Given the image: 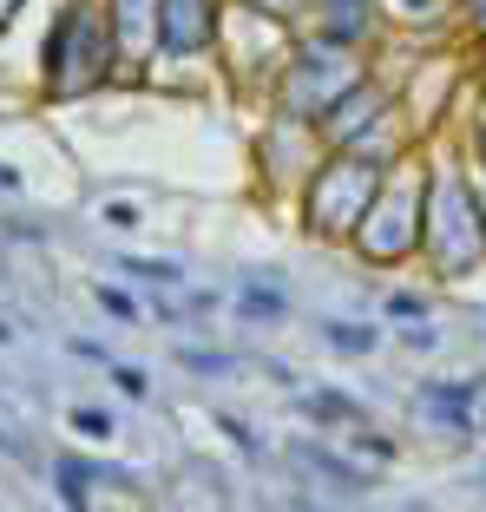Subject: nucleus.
Wrapping results in <instances>:
<instances>
[{"mask_svg":"<svg viewBox=\"0 0 486 512\" xmlns=\"http://www.w3.org/2000/svg\"><path fill=\"white\" fill-rule=\"evenodd\" d=\"M421 237H427V165L395 158L381 191H375V204H368V217L355 224L349 250L368 256V263H408L421 250Z\"/></svg>","mask_w":486,"mask_h":512,"instance_id":"f257e3e1","label":"nucleus"},{"mask_svg":"<svg viewBox=\"0 0 486 512\" xmlns=\"http://www.w3.org/2000/svg\"><path fill=\"white\" fill-rule=\"evenodd\" d=\"M421 250L441 276H467V270L486 263L480 197H473V178L460 165L427 171V237H421Z\"/></svg>","mask_w":486,"mask_h":512,"instance_id":"f03ea898","label":"nucleus"},{"mask_svg":"<svg viewBox=\"0 0 486 512\" xmlns=\"http://www.w3.org/2000/svg\"><path fill=\"white\" fill-rule=\"evenodd\" d=\"M381 178H388V165H381V158H362V151L322 158L303 178V230H316V237H329V243H349L355 224L368 217V204H375Z\"/></svg>","mask_w":486,"mask_h":512,"instance_id":"7ed1b4c3","label":"nucleus"},{"mask_svg":"<svg viewBox=\"0 0 486 512\" xmlns=\"http://www.w3.org/2000/svg\"><path fill=\"white\" fill-rule=\"evenodd\" d=\"M362 73V60H355V46L329 40V33H316L309 46H296L283 60V86H276V112L283 119H303V125H322V112L342 99V92L355 86Z\"/></svg>","mask_w":486,"mask_h":512,"instance_id":"20e7f679","label":"nucleus"},{"mask_svg":"<svg viewBox=\"0 0 486 512\" xmlns=\"http://www.w3.org/2000/svg\"><path fill=\"white\" fill-rule=\"evenodd\" d=\"M112 60H119V40H112L106 14L92 20V7H86V0H73V7H60V20H53V33H46V46H40L46 86L73 99V92L99 86V79L112 73Z\"/></svg>","mask_w":486,"mask_h":512,"instance_id":"39448f33","label":"nucleus"},{"mask_svg":"<svg viewBox=\"0 0 486 512\" xmlns=\"http://www.w3.org/2000/svg\"><path fill=\"white\" fill-rule=\"evenodd\" d=\"M395 112V99H388V86H375V79H355L342 99H335L329 112H322L316 138H329L335 151H355L368 132H381V119Z\"/></svg>","mask_w":486,"mask_h":512,"instance_id":"423d86ee","label":"nucleus"},{"mask_svg":"<svg viewBox=\"0 0 486 512\" xmlns=\"http://www.w3.org/2000/svg\"><path fill=\"white\" fill-rule=\"evenodd\" d=\"M217 40V0H158V53L165 60H198Z\"/></svg>","mask_w":486,"mask_h":512,"instance_id":"0eeeda50","label":"nucleus"},{"mask_svg":"<svg viewBox=\"0 0 486 512\" xmlns=\"http://www.w3.org/2000/svg\"><path fill=\"white\" fill-rule=\"evenodd\" d=\"M414 401L427 407V421L441 427V434H473V401H480V381H421Z\"/></svg>","mask_w":486,"mask_h":512,"instance_id":"6e6552de","label":"nucleus"},{"mask_svg":"<svg viewBox=\"0 0 486 512\" xmlns=\"http://www.w3.org/2000/svg\"><path fill=\"white\" fill-rule=\"evenodd\" d=\"M106 27L119 40V60H145L158 46V0H106Z\"/></svg>","mask_w":486,"mask_h":512,"instance_id":"1a4fd4ad","label":"nucleus"},{"mask_svg":"<svg viewBox=\"0 0 486 512\" xmlns=\"http://www.w3.org/2000/svg\"><path fill=\"white\" fill-rule=\"evenodd\" d=\"M237 316L257 322V329H276V322L289 316V296H283V289H270V283H243L237 289Z\"/></svg>","mask_w":486,"mask_h":512,"instance_id":"9d476101","label":"nucleus"},{"mask_svg":"<svg viewBox=\"0 0 486 512\" xmlns=\"http://www.w3.org/2000/svg\"><path fill=\"white\" fill-rule=\"evenodd\" d=\"M296 460H303V467H316V473H329V480H335V486H349V493H355V486H368V473L349 467V460H335L329 447H296Z\"/></svg>","mask_w":486,"mask_h":512,"instance_id":"9b49d317","label":"nucleus"},{"mask_svg":"<svg viewBox=\"0 0 486 512\" xmlns=\"http://www.w3.org/2000/svg\"><path fill=\"white\" fill-rule=\"evenodd\" d=\"M119 270L132 276V283H158V289H178L184 283V270L171 263V256H125Z\"/></svg>","mask_w":486,"mask_h":512,"instance_id":"f8f14e48","label":"nucleus"},{"mask_svg":"<svg viewBox=\"0 0 486 512\" xmlns=\"http://www.w3.org/2000/svg\"><path fill=\"white\" fill-rule=\"evenodd\" d=\"M322 342H329L335 355H368V348L381 342V329H368V322L362 329H355V322H322Z\"/></svg>","mask_w":486,"mask_h":512,"instance_id":"ddd939ff","label":"nucleus"},{"mask_svg":"<svg viewBox=\"0 0 486 512\" xmlns=\"http://www.w3.org/2000/svg\"><path fill=\"white\" fill-rule=\"evenodd\" d=\"M296 407H303L309 421H362V407H355V401H342V394H329V388L296 394Z\"/></svg>","mask_w":486,"mask_h":512,"instance_id":"4468645a","label":"nucleus"},{"mask_svg":"<svg viewBox=\"0 0 486 512\" xmlns=\"http://www.w3.org/2000/svg\"><path fill=\"white\" fill-rule=\"evenodd\" d=\"M66 421H73V434H79V440H99V447H106V440L119 434V421H112L106 407H73Z\"/></svg>","mask_w":486,"mask_h":512,"instance_id":"2eb2a0df","label":"nucleus"},{"mask_svg":"<svg viewBox=\"0 0 486 512\" xmlns=\"http://www.w3.org/2000/svg\"><path fill=\"white\" fill-rule=\"evenodd\" d=\"M381 7H388L395 20H408V27H427V20H441L454 0H381Z\"/></svg>","mask_w":486,"mask_h":512,"instance_id":"dca6fc26","label":"nucleus"},{"mask_svg":"<svg viewBox=\"0 0 486 512\" xmlns=\"http://www.w3.org/2000/svg\"><path fill=\"white\" fill-rule=\"evenodd\" d=\"M92 296H99V309H106V316H119V322H132V316H138V302L125 296L119 283H92Z\"/></svg>","mask_w":486,"mask_h":512,"instance_id":"f3484780","label":"nucleus"},{"mask_svg":"<svg viewBox=\"0 0 486 512\" xmlns=\"http://www.w3.org/2000/svg\"><path fill=\"white\" fill-rule=\"evenodd\" d=\"M178 362L198 375H230V355H217V348H178Z\"/></svg>","mask_w":486,"mask_h":512,"instance_id":"a211bd4d","label":"nucleus"},{"mask_svg":"<svg viewBox=\"0 0 486 512\" xmlns=\"http://www.w3.org/2000/svg\"><path fill=\"white\" fill-rule=\"evenodd\" d=\"M388 316H395V322H427V296H414V289H395V296H388Z\"/></svg>","mask_w":486,"mask_h":512,"instance_id":"6ab92c4d","label":"nucleus"},{"mask_svg":"<svg viewBox=\"0 0 486 512\" xmlns=\"http://www.w3.org/2000/svg\"><path fill=\"white\" fill-rule=\"evenodd\" d=\"M112 381H119V394H132V401H145V394H152L145 368H132V362H112Z\"/></svg>","mask_w":486,"mask_h":512,"instance_id":"aec40b11","label":"nucleus"},{"mask_svg":"<svg viewBox=\"0 0 486 512\" xmlns=\"http://www.w3.org/2000/svg\"><path fill=\"white\" fill-rule=\"evenodd\" d=\"M303 7H316V0H250V14H270V20H296Z\"/></svg>","mask_w":486,"mask_h":512,"instance_id":"412c9836","label":"nucleus"},{"mask_svg":"<svg viewBox=\"0 0 486 512\" xmlns=\"http://www.w3.org/2000/svg\"><path fill=\"white\" fill-rule=\"evenodd\" d=\"M401 342H408V348H441V329H427V322H401Z\"/></svg>","mask_w":486,"mask_h":512,"instance_id":"4be33fe9","label":"nucleus"},{"mask_svg":"<svg viewBox=\"0 0 486 512\" xmlns=\"http://www.w3.org/2000/svg\"><path fill=\"white\" fill-rule=\"evenodd\" d=\"M99 217H106L112 230H132V224H138V204H106V211H99Z\"/></svg>","mask_w":486,"mask_h":512,"instance_id":"5701e85b","label":"nucleus"},{"mask_svg":"<svg viewBox=\"0 0 486 512\" xmlns=\"http://www.w3.org/2000/svg\"><path fill=\"white\" fill-rule=\"evenodd\" d=\"M217 427H224V434H230V440H237V447H243V453H257V434H250V427H243V421H230V414H224V421H217Z\"/></svg>","mask_w":486,"mask_h":512,"instance_id":"b1692460","label":"nucleus"},{"mask_svg":"<svg viewBox=\"0 0 486 512\" xmlns=\"http://www.w3.org/2000/svg\"><path fill=\"white\" fill-rule=\"evenodd\" d=\"M73 355H79V362H106V348L92 342V335H73Z\"/></svg>","mask_w":486,"mask_h":512,"instance_id":"393cba45","label":"nucleus"},{"mask_svg":"<svg viewBox=\"0 0 486 512\" xmlns=\"http://www.w3.org/2000/svg\"><path fill=\"white\" fill-rule=\"evenodd\" d=\"M0 191H20V171L14 165H0Z\"/></svg>","mask_w":486,"mask_h":512,"instance_id":"a878e982","label":"nucleus"},{"mask_svg":"<svg viewBox=\"0 0 486 512\" xmlns=\"http://www.w3.org/2000/svg\"><path fill=\"white\" fill-rule=\"evenodd\" d=\"M473 138H480V165H486V112H480V125H473Z\"/></svg>","mask_w":486,"mask_h":512,"instance_id":"bb28decb","label":"nucleus"},{"mask_svg":"<svg viewBox=\"0 0 486 512\" xmlns=\"http://www.w3.org/2000/svg\"><path fill=\"white\" fill-rule=\"evenodd\" d=\"M473 197H480V224H486V178H480V184H473Z\"/></svg>","mask_w":486,"mask_h":512,"instance_id":"cd10ccee","label":"nucleus"},{"mask_svg":"<svg viewBox=\"0 0 486 512\" xmlns=\"http://www.w3.org/2000/svg\"><path fill=\"white\" fill-rule=\"evenodd\" d=\"M7 453H14V440H7V434H0V460H7Z\"/></svg>","mask_w":486,"mask_h":512,"instance_id":"c85d7f7f","label":"nucleus"},{"mask_svg":"<svg viewBox=\"0 0 486 512\" xmlns=\"http://www.w3.org/2000/svg\"><path fill=\"white\" fill-rule=\"evenodd\" d=\"M480 427H486V421H480Z\"/></svg>","mask_w":486,"mask_h":512,"instance_id":"c756f323","label":"nucleus"}]
</instances>
